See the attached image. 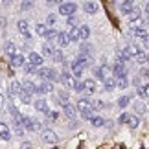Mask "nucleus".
<instances>
[{
	"label": "nucleus",
	"mask_w": 149,
	"mask_h": 149,
	"mask_svg": "<svg viewBox=\"0 0 149 149\" xmlns=\"http://www.w3.org/2000/svg\"><path fill=\"white\" fill-rule=\"evenodd\" d=\"M37 74L44 79V81H52V83H54V81H59V74H57L54 68H44V66H41L37 70Z\"/></svg>",
	"instance_id": "nucleus-1"
},
{
	"label": "nucleus",
	"mask_w": 149,
	"mask_h": 149,
	"mask_svg": "<svg viewBox=\"0 0 149 149\" xmlns=\"http://www.w3.org/2000/svg\"><path fill=\"white\" fill-rule=\"evenodd\" d=\"M59 81H61L63 85H65L66 88H72V90H74V88H76V83H77V79L74 77L72 74L68 72V70H63V72H61V76H59Z\"/></svg>",
	"instance_id": "nucleus-2"
},
{
	"label": "nucleus",
	"mask_w": 149,
	"mask_h": 149,
	"mask_svg": "<svg viewBox=\"0 0 149 149\" xmlns=\"http://www.w3.org/2000/svg\"><path fill=\"white\" fill-rule=\"evenodd\" d=\"M20 122L26 127V131H31V133H35V131H42V125L39 122H35V120H31L30 116H20Z\"/></svg>",
	"instance_id": "nucleus-3"
},
{
	"label": "nucleus",
	"mask_w": 149,
	"mask_h": 149,
	"mask_svg": "<svg viewBox=\"0 0 149 149\" xmlns=\"http://www.w3.org/2000/svg\"><path fill=\"white\" fill-rule=\"evenodd\" d=\"M76 11H77V6L74 4V2H63L59 6V15L72 17V15H76Z\"/></svg>",
	"instance_id": "nucleus-4"
},
{
	"label": "nucleus",
	"mask_w": 149,
	"mask_h": 149,
	"mask_svg": "<svg viewBox=\"0 0 149 149\" xmlns=\"http://www.w3.org/2000/svg\"><path fill=\"white\" fill-rule=\"evenodd\" d=\"M88 65H90V57H88V55L79 54L76 59L70 63V68H72V70H74V68H87Z\"/></svg>",
	"instance_id": "nucleus-5"
},
{
	"label": "nucleus",
	"mask_w": 149,
	"mask_h": 149,
	"mask_svg": "<svg viewBox=\"0 0 149 149\" xmlns=\"http://www.w3.org/2000/svg\"><path fill=\"white\" fill-rule=\"evenodd\" d=\"M109 68L107 65H101V66H94L92 68V74H94V79L96 81H105L107 79V74H109Z\"/></svg>",
	"instance_id": "nucleus-6"
},
{
	"label": "nucleus",
	"mask_w": 149,
	"mask_h": 149,
	"mask_svg": "<svg viewBox=\"0 0 149 149\" xmlns=\"http://www.w3.org/2000/svg\"><path fill=\"white\" fill-rule=\"evenodd\" d=\"M112 76L116 77V79H122V77H127V68H125V63H114L112 65Z\"/></svg>",
	"instance_id": "nucleus-7"
},
{
	"label": "nucleus",
	"mask_w": 149,
	"mask_h": 149,
	"mask_svg": "<svg viewBox=\"0 0 149 149\" xmlns=\"http://www.w3.org/2000/svg\"><path fill=\"white\" fill-rule=\"evenodd\" d=\"M41 138H42V142H46V144H55V142L59 140L54 129H42L41 131Z\"/></svg>",
	"instance_id": "nucleus-8"
},
{
	"label": "nucleus",
	"mask_w": 149,
	"mask_h": 149,
	"mask_svg": "<svg viewBox=\"0 0 149 149\" xmlns=\"http://www.w3.org/2000/svg\"><path fill=\"white\" fill-rule=\"evenodd\" d=\"M26 59H28V63H30V65H33L35 68H41V66H42V63H44L42 55H41V54H37V52H30V55H28Z\"/></svg>",
	"instance_id": "nucleus-9"
},
{
	"label": "nucleus",
	"mask_w": 149,
	"mask_h": 149,
	"mask_svg": "<svg viewBox=\"0 0 149 149\" xmlns=\"http://www.w3.org/2000/svg\"><path fill=\"white\" fill-rule=\"evenodd\" d=\"M11 136H13V133H11V125L4 123V122H0V140L9 142V140H11Z\"/></svg>",
	"instance_id": "nucleus-10"
},
{
	"label": "nucleus",
	"mask_w": 149,
	"mask_h": 149,
	"mask_svg": "<svg viewBox=\"0 0 149 149\" xmlns=\"http://www.w3.org/2000/svg\"><path fill=\"white\" fill-rule=\"evenodd\" d=\"M20 90H22V85H20L19 81H17V79H13V81L9 83V88H8V96H9V98H19Z\"/></svg>",
	"instance_id": "nucleus-11"
},
{
	"label": "nucleus",
	"mask_w": 149,
	"mask_h": 149,
	"mask_svg": "<svg viewBox=\"0 0 149 149\" xmlns=\"http://www.w3.org/2000/svg\"><path fill=\"white\" fill-rule=\"evenodd\" d=\"M61 107H63V111H65V116H66L68 120H76L77 109H74L68 101H61Z\"/></svg>",
	"instance_id": "nucleus-12"
},
{
	"label": "nucleus",
	"mask_w": 149,
	"mask_h": 149,
	"mask_svg": "<svg viewBox=\"0 0 149 149\" xmlns=\"http://www.w3.org/2000/svg\"><path fill=\"white\" fill-rule=\"evenodd\" d=\"M17 30H19L20 35H24L28 41L31 39V33H30V26H28V20H19L17 22Z\"/></svg>",
	"instance_id": "nucleus-13"
},
{
	"label": "nucleus",
	"mask_w": 149,
	"mask_h": 149,
	"mask_svg": "<svg viewBox=\"0 0 149 149\" xmlns=\"http://www.w3.org/2000/svg\"><path fill=\"white\" fill-rule=\"evenodd\" d=\"M9 63H11V66H13V68H20V66H24L26 63H28V59H26L22 54H15V55L9 59Z\"/></svg>",
	"instance_id": "nucleus-14"
},
{
	"label": "nucleus",
	"mask_w": 149,
	"mask_h": 149,
	"mask_svg": "<svg viewBox=\"0 0 149 149\" xmlns=\"http://www.w3.org/2000/svg\"><path fill=\"white\" fill-rule=\"evenodd\" d=\"M55 44H57L59 48H66L68 44H70L68 33H65V31H59V35H57V39H55Z\"/></svg>",
	"instance_id": "nucleus-15"
},
{
	"label": "nucleus",
	"mask_w": 149,
	"mask_h": 149,
	"mask_svg": "<svg viewBox=\"0 0 149 149\" xmlns=\"http://www.w3.org/2000/svg\"><path fill=\"white\" fill-rule=\"evenodd\" d=\"M52 90H54V85H52V81H42V83L37 87V94H39V96H42V94H50Z\"/></svg>",
	"instance_id": "nucleus-16"
},
{
	"label": "nucleus",
	"mask_w": 149,
	"mask_h": 149,
	"mask_svg": "<svg viewBox=\"0 0 149 149\" xmlns=\"http://www.w3.org/2000/svg\"><path fill=\"white\" fill-rule=\"evenodd\" d=\"M83 9H85V13H87V15H94V13H98V11H100V6L96 4V2H92V0H88V2L83 4Z\"/></svg>",
	"instance_id": "nucleus-17"
},
{
	"label": "nucleus",
	"mask_w": 149,
	"mask_h": 149,
	"mask_svg": "<svg viewBox=\"0 0 149 149\" xmlns=\"http://www.w3.org/2000/svg\"><path fill=\"white\" fill-rule=\"evenodd\" d=\"M35 111H39V112H44L46 114L48 111H50V105H48V101L46 100H42V98H39V100H35Z\"/></svg>",
	"instance_id": "nucleus-18"
},
{
	"label": "nucleus",
	"mask_w": 149,
	"mask_h": 149,
	"mask_svg": "<svg viewBox=\"0 0 149 149\" xmlns=\"http://www.w3.org/2000/svg\"><path fill=\"white\" fill-rule=\"evenodd\" d=\"M134 8V0H123L122 4H120V11H122L123 15H129L131 11Z\"/></svg>",
	"instance_id": "nucleus-19"
},
{
	"label": "nucleus",
	"mask_w": 149,
	"mask_h": 149,
	"mask_svg": "<svg viewBox=\"0 0 149 149\" xmlns=\"http://www.w3.org/2000/svg\"><path fill=\"white\" fill-rule=\"evenodd\" d=\"M129 17V22H133V24H136V22H140V19H142V9L140 8H133V11H131V13L127 15Z\"/></svg>",
	"instance_id": "nucleus-20"
},
{
	"label": "nucleus",
	"mask_w": 149,
	"mask_h": 149,
	"mask_svg": "<svg viewBox=\"0 0 149 149\" xmlns=\"http://www.w3.org/2000/svg\"><path fill=\"white\" fill-rule=\"evenodd\" d=\"M116 88V77H107L105 81H103V90H105V92H112V90Z\"/></svg>",
	"instance_id": "nucleus-21"
},
{
	"label": "nucleus",
	"mask_w": 149,
	"mask_h": 149,
	"mask_svg": "<svg viewBox=\"0 0 149 149\" xmlns=\"http://www.w3.org/2000/svg\"><path fill=\"white\" fill-rule=\"evenodd\" d=\"M4 52H6V55H9V57H13L15 54H19V52H17V44L13 41H8L4 44Z\"/></svg>",
	"instance_id": "nucleus-22"
},
{
	"label": "nucleus",
	"mask_w": 149,
	"mask_h": 149,
	"mask_svg": "<svg viewBox=\"0 0 149 149\" xmlns=\"http://www.w3.org/2000/svg\"><path fill=\"white\" fill-rule=\"evenodd\" d=\"M85 85V90H87L88 94H94L96 90H98V85H96V79H85L83 81Z\"/></svg>",
	"instance_id": "nucleus-23"
},
{
	"label": "nucleus",
	"mask_w": 149,
	"mask_h": 149,
	"mask_svg": "<svg viewBox=\"0 0 149 149\" xmlns=\"http://www.w3.org/2000/svg\"><path fill=\"white\" fill-rule=\"evenodd\" d=\"M66 33H68L70 42H79V41H81V39H79V26H77V28H70Z\"/></svg>",
	"instance_id": "nucleus-24"
},
{
	"label": "nucleus",
	"mask_w": 149,
	"mask_h": 149,
	"mask_svg": "<svg viewBox=\"0 0 149 149\" xmlns=\"http://www.w3.org/2000/svg\"><path fill=\"white\" fill-rule=\"evenodd\" d=\"M79 54L92 57V54H94V48H92V44H88V42H83L81 46H79Z\"/></svg>",
	"instance_id": "nucleus-25"
},
{
	"label": "nucleus",
	"mask_w": 149,
	"mask_h": 149,
	"mask_svg": "<svg viewBox=\"0 0 149 149\" xmlns=\"http://www.w3.org/2000/svg\"><path fill=\"white\" fill-rule=\"evenodd\" d=\"M11 127H13V131H15V134H17V136H22V134H24V131H26V127L22 125L20 120H15Z\"/></svg>",
	"instance_id": "nucleus-26"
},
{
	"label": "nucleus",
	"mask_w": 149,
	"mask_h": 149,
	"mask_svg": "<svg viewBox=\"0 0 149 149\" xmlns=\"http://www.w3.org/2000/svg\"><path fill=\"white\" fill-rule=\"evenodd\" d=\"M129 33H131L133 37H138V39H142L144 35H147V31H146L142 26H134V28H131V31H129Z\"/></svg>",
	"instance_id": "nucleus-27"
},
{
	"label": "nucleus",
	"mask_w": 149,
	"mask_h": 149,
	"mask_svg": "<svg viewBox=\"0 0 149 149\" xmlns=\"http://www.w3.org/2000/svg\"><path fill=\"white\" fill-rule=\"evenodd\" d=\"M88 37H90V26H87V24L79 26V39H81V41H87Z\"/></svg>",
	"instance_id": "nucleus-28"
},
{
	"label": "nucleus",
	"mask_w": 149,
	"mask_h": 149,
	"mask_svg": "<svg viewBox=\"0 0 149 149\" xmlns=\"http://www.w3.org/2000/svg\"><path fill=\"white\" fill-rule=\"evenodd\" d=\"M22 90L28 92V94H37V87L31 81H24V83H22Z\"/></svg>",
	"instance_id": "nucleus-29"
},
{
	"label": "nucleus",
	"mask_w": 149,
	"mask_h": 149,
	"mask_svg": "<svg viewBox=\"0 0 149 149\" xmlns=\"http://www.w3.org/2000/svg\"><path fill=\"white\" fill-rule=\"evenodd\" d=\"M54 52H55L54 44H50V42L42 44V55H44V57H52V55H54Z\"/></svg>",
	"instance_id": "nucleus-30"
},
{
	"label": "nucleus",
	"mask_w": 149,
	"mask_h": 149,
	"mask_svg": "<svg viewBox=\"0 0 149 149\" xmlns=\"http://www.w3.org/2000/svg\"><path fill=\"white\" fill-rule=\"evenodd\" d=\"M46 31H48V26L46 24H41V22H37V24H35V33H37L39 37H44V35H46Z\"/></svg>",
	"instance_id": "nucleus-31"
},
{
	"label": "nucleus",
	"mask_w": 149,
	"mask_h": 149,
	"mask_svg": "<svg viewBox=\"0 0 149 149\" xmlns=\"http://www.w3.org/2000/svg\"><path fill=\"white\" fill-rule=\"evenodd\" d=\"M19 100H20V103H24V105H31V94L24 92V90H20Z\"/></svg>",
	"instance_id": "nucleus-32"
},
{
	"label": "nucleus",
	"mask_w": 149,
	"mask_h": 149,
	"mask_svg": "<svg viewBox=\"0 0 149 149\" xmlns=\"http://www.w3.org/2000/svg\"><path fill=\"white\" fill-rule=\"evenodd\" d=\"M127 125H129L131 129H136V127L140 125V118L136 116V114H131V116H129V122H127Z\"/></svg>",
	"instance_id": "nucleus-33"
},
{
	"label": "nucleus",
	"mask_w": 149,
	"mask_h": 149,
	"mask_svg": "<svg viewBox=\"0 0 149 149\" xmlns=\"http://www.w3.org/2000/svg\"><path fill=\"white\" fill-rule=\"evenodd\" d=\"M57 35H59V31H57L55 28H48V31H46V35H44V39H48V41L52 42V41H55V39H57Z\"/></svg>",
	"instance_id": "nucleus-34"
},
{
	"label": "nucleus",
	"mask_w": 149,
	"mask_h": 149,
	"mask_svg": "<svg viewBox=\"0 0 149 149\" xmlns=\"http://www.w3.org/2000/svg\"><path fill=\"white\" fill-rule=\"evenodd\" d=\"M90 123H92L94 127H103V125H105V118H101V116H92V118H90Z\"/></svg>",
	"instance_id": "nucleus-35"
},
{
	"label": "nucleus",
	"mask_w": 149,
	"mask_h": 149,
	"mask_svg": "<svg viewBox=\"0 0 149 149\" xmlns=\"http://www.w3.org/2000/svg\"><path fill=\"white\" fill-rule=\"evenodd\" d=\"M131 103V96H122V98H118V107L120 109H125Z\"/></svg>",
	"instance_id": "nucleus-36"
},
{
	"label": "nucleus",
	"mask_w": 149,
	"mask_h": 149,
	"mask_svg": "<svg viewBox=\"0 0 149 149\" xmlns=\"http://www.w3.org/2000/svg\"><path fill=\"white\" fill-rule=\"evenodd\" d=\"M138 96L140 98H149V83L144 87H138Z\"/></svg>",
	"instance_id": "nucleus-37"
},
{
	"label": "nucleus",
	"mask_w": 149,
	"mask_h": 149,
	"mask_svg": "<svg viewBox=\"0 0 149 149\" xmlns=\"http://www.w3.org/2000/svg\"><path fill=\"white\" fill-rule=\"evenodd\" d=\"M129 87V79L127 77H122V79H116V88H127Z\"/></svg>",
	"instance_id": "nucleus-38"
},
{
	"label": "nucleus",
	"mask_w": 149,
	"mask_h": 149,
	"mask_svg": "<svg viewBox=\"0 0 149 149\" xmlns=\"http://www.w3.org/2000/svg\"><path fill=\"white\" fill-rule=\"evenodd\" d=\"M134 59H136V63H138V65H147V54H144V52H140V54L136 55Z\"/></svg>",
	"instance_id": "nucleus-39"
},
{
	"label": "nucleus",
	"mask_w": 149,
	"mask_h": 149,
	"mask_svg": "<svg viewBox=\"0 0 149 149\" xmlns=\"http://www.w3.org/2000/svg\"><path fill=\"white\" fill-rule=\"evenodd\" d=\"M52 59H54L55 63H65V57H63V52L61 50H55L54 55H52Z\"/></svg>",
	"instance_id": "nucleus-40"
},
{
	"label": "nucleus",
	"mask_w": 149,
	"mask_h": 149,
	"mask_svg": "<svg viewBox=\"0 0 149 149\" xmlns=\"http://www.w3.org/2000/svg\"><path fill=\"white\" fill-rule=\"evenodd\" d=\"M103 109H105V101H101V100L92 101V111H103Z\"/></svg>",
	"instance_id": "nucleus-41"
},
{
	"label": "nucleus",
	"mask_w": 149,
	"mask_h": 149,
	"mask_svg": "<svg viewBox=\"0 0 149 149\" xmlns=\"http://www.w3.org/2000/svg\"><path fill=\"white\" fill-rule=\"evenodd\" d=\"M66 24H68V28H77V17L76 15L66 17Z\"/></svg>",
	"instance_id": "nucleus-42"
},
{
	"label": "nucleus",
	"mask_w": 149,
	"mask_h": 149,
	"mask_svg": "<svg viewBox=\"0 0 149 149\" xmlns=\"http://www.w3.org/2000/svg\"><path fill=\"white\" fill-rule=\"evenodd\" d=\"M9 112L13 114V118H15V120H20V116H22V114L19 112V109H17L13 103H9Z\"/></svg>",
	"instance_id": "nucleus-43"
},
{
	"label": "nucleus",
	"mask_w": 149,
	"mask_h": 149,
	"mask_svg": "<svg viewBox=\"0 0 149 149\" xmlns=\"http://www.w3.org/2000/svg\"><path fill=\"white\" fill-rule=\"evenodd\" d=\"M55 22H57V17L50 13V15L46 17V26H48V28H54V26H55Z\"/></svg>",
	"instance_id": "nucleus-44"
},
{
	"label": "nucleus",
	"mask_w": 149,
	"mask_h": 149,
	"mask_svg": "<svg viewBox=\"0 0 149 149\" xmlns=\"http://www.w3.org/2000/svg\"><path fill=\"white\" fill-rule=\"evenodd\" d=\"M129 116H131L129 112H122V114H120V118H118V123H127L129 122Z\"/></svg>",
	"instance_id": "nucleus-45"
},
{
	"label": "nucleus",
	"mask_w": 149,
	"mask_h": 149,
	"mask_svg": "<svg viewBox=\"0 0 149 149\" xmlns=\"http://www.w3.org/2000/svg\"><path fill=\"white\" fill-rule=\"evenodd\" d=\"M134 111L138 112V114H142V112H146V105L142 101H138V103H134Z\"/></svg>",
	"instance_id": "nucleus-46"
},
{
	"label": "nucleus",
	"mask_w": 149,
	"mask_h": 149,
	"mask_svg": "<svg viewBox=\"0 0 149 149\" xmlns=\"http://www.w3.org/2000/svg\"><path fill=\"white\" fill-rule=\"evenodd\" d=\"M46 116L52 120V122H55V120H59V112H57V111H48Z\"/></svg>",
	"instance_id": "nucleus-47"
},
{
	"label": "nucleus",
	"mask_w": 149,
	"mask_h": 149,
	"mask_svg": "<svg viewBox=\"0 0 149 149\" xmlns=\"http://www.w3.org/2000/svg\"><path fill=\"white\" fill-rule=\"evenodd\" d=\"M83 70H85V68H74V70H72V76L76 77V79H81V76H83Z\"/></svg>",
	"instance_id": "nucleus-48"
},
{
	"label": "nucleus",
	"mask_w": 149,
	"mask_h": 149,
	"mask_svg": "<svg viewBox=\"0 0 149 149\" xmlns=\"http://www.w3.org/2000/svg\"><path fill=\"white\" fill-rule=\"evenodd\" d=\"M74 90H76V92H83V90H85L83 81H77V83H76V88H74Z\"/></svg>",
	"instance_id": "nucleus-49"
},
{
	"label": "nucleus",
	"mask_w": 149,
	"mask_h": 149,
	"mask_svg": "<svg viewBox=\"0 0 149 149\" xmlns=\"http://www.w3.org/2000/svg\"><path fill=\"white\" fill-rule=\"evenodd\" d=\"M140 41H142V44H144V48H149V33H147V35H144Z\"/></svg>",
	"instance_id": "nucleus-50"
},
{
	"label": "nucleus",
	"mask_w": 149,
	"mask_h": 149,
	"mask_svg": "<svg viewBox=\"0 0 149 149\" xmlns=\"http://www.w3.org/2000/svg\"><path fill=\"white\" fill-rule=\"evenodd\" d=\"M59 98H61V101H68V92L61 90V92H59Z\"/></svg>",
	"instance_id": "nucleus-51"
},
{
	"label": "nucleus",
	"mask_w": 149,
	"mask_h": 149,
	"mask_svg": "<svg viewBox=\"0 0 149 149\" xmlns=\"http://www.w3.org/2000/svg\"><path fill=\"white\" fill-rule=\"evenodd\" d=\"M31 8V0H26V2H22L20 6V9H30Z\"/></svg>",
	"instance_id": "nucleus-52"
},
{
	"label": "nucleus",
	"mask_w": 149,
	"mask_h": 149,
	"mask_svg": "<svg viewBox=\"0 0 149 149\" xmlns=\"http://www.w3.org/2000/svg\"><path fill=\"white\" fill-rule=\"evenodd\" d=\"M33 72H35V66L28 63V65H26V74H33Z\"/></svg>",
	"instance_id": "nucleus-53"
},
{
	"label": "nucleus",
	"mask_w": 149,
	"mask_h": 149,
	"mask_svg": "<svg viewBox=\"0 0 149 149\" xmlns=\"http://www.w3.org/2000/svg\"><path fill=\"white\" fill-rule=\"evenodd\" d=\"M140 76H142V77H147V79H149V68H144Z\"/></svg>",
	"instance_id": "nucleus-54"
},
{
	"label": "nucleus",
	"mask_w": 149,
	"mask_h": 149,
	"mask_svg": "<svg viewBox=\"0 0 149 149\" xmlns=\"http://www.w3.org/2000/svg\"><path fill=\"white\" fill-rule=\"evenodd\" d=\"M4 103H6V100H4V96L0 94V112H2V109H4Z\"/></svg>",
	"instance_id": "nucleus-55"
},
{
	"label": "nucleus",
	"mask_w": 149,
	"mask_h": 149,
	"mask_svg": "<svg viewBox=\"0 0 149 149\" xmlns=\"http://www.w3.org/2000/svg\"><path fill=\"white\" fill-rule=\"evenodd\" d=\"M20 149H31V144H28V142H26V144L20 146Z\"/></svg>",
	"instance_id": "nucleus-56"
},
{
	"label": "nucleus",
	"mask_w": 149,
	"mask_h": 149,
	"mask_svg": "<svg viewBox=\"0 0 149 149\" xmlns=\"http://www.w3.org/2000/svg\"><path fill=\"white\" fill-rule=\"evenodd\" d=\"M144 13L149 15V0H147V4H146V8H144Z\"/></svg>",
	"instance_id": "nucleus-57"
},
{
	"label": "nucleus",
	"mask_w": 149,
	"mask_h": 149,
	"mask_svg": "<svg viewBox=\"0 0 149 149\" xmlns=\"http://www.w3.org/2000/svg\"><path fill=\"white\" fill-rule=\"evenodd\" d=\"M46 4H55V0H44Z\"/></svg>",
	"instance_id": "nucleus-58"
},
{
	"label": "nucleus",
	"mask_w": 149,
	"mask_h": 149,
	"mask_svg": "<svg viewBox=\"0 0 149 149\" xmlns=\"http://www.w3.org/2000/svg\"><path fill=\"white\" fill-rule=\"evenodd\" d=\"M63 2H65V0H55V4H59V6H61Z\"/></svg>",
	"instance_id": "nucleus-59"
},
{
	"label": "nucleus",
	"mask_w": 149,
	"mask_h": 149,
	"mask_svg": "<svg viewBox=\"0 0 149 149\" xmlns=\"http://www.w3.org/2000/svg\"><path fill=\"white\" fill-rule=\"evenodd\" d=\"M116 2H123V0H116Z\"/></svg>",
	"instance_id": "nucleus-60"
},
{
	"label": "nucleus",
	"mask_w": 149,
	"mask_h": 149,
	"mask_svg": "<svg viewBox=\"0 0 149 149\" xmlns=\"http://www.w3.org/2000/svg\"><path fill=\"white\" fill-rule=\"evenodd\" d=\"M66 2H70V0H66Z\"/></svg>",
	"instance_id": "nucleus-61"
}]
</instances>
